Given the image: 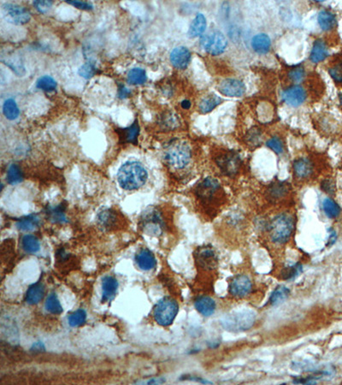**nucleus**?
Instances as JSON below:
<instances>
[{"label":"nucleus","mask_w":342,"mask_h":385,"mask_svg":"<svg viewBox=\"0 0 342 385\" xmlns=\"http://www.w3.org/2000/svg\"><path fill=\"white\" fill-rule=\"evenodd\" d=\"M169 59L174 67L184 70L189 65L191 61V53L185 46L176 47L170 53Z\"/></svg>","instance_id":"15"},{"label":"nucleus","mask_w":342,"mask_h":385,"mask_svg":"<svg viewBox=\"0 0 342 385\" xmlns=\"http://www.w3.org/2000/svg\"><path fill=\"white\" fill-rule=\"evenodd\" d=\"M339 99H340V104L342 106V93L339 96Z\"/></svg>","instance_id":"53"},{"label":"nucleus","mask_w":342,"mask_h":385,"mask_svg":"<svg viewBox=\"0 0 342 385\" xmlns=\"http://www.w3.org/2000/svg\"><path fill=\"white\" fill-rule=\"evenodd\" d=\"M323 210L325 215L330 219H337L342 212L341 206L331 198L324 199L323 202Z\"/></svg>","instance_id":"28"},{"label":"nucleus","mask_w":342,"mask_h":385,"mask_svg":"<svg viewBox=\"0 0 342 385\" xmlns=\"http://www.w3.org/2000/svg\"><path fill=\"white\" fill-rule=\"evenodd\" d=\"M45 308L46 311L49 312L53 314H60L63 312V308L56 293H51L49 296L47 297L45 303Z\"/></svg>","instance_id":"35"},{"label":"nucleus","mask_w":342,"mask_h":385,"mask_svg":"<svg viewBox=\"0 0 342 385\" xmlns=\"http://www.w3.org/2000/svg\"><path fill=\"white\" fill-rule=\"evenodd\" d=\"M68 4L73 5L75 8H78L80 10H83V11H91L93 9V5L89 2H85V1H67Z\"/></svg>","instance_id":"48"},{"label":"nucleus","mask_w":342,"mask_h":385,"mask_svg":"<svg viewBox=\"0 0 342 385\" xmlns=\"http://www.w3.org/2000/svg\"><path fill=\"white\" fill-rule=\"evenodd\" d=\"M102 289V301L104 302L110 301L114 299V297L116 296L117 289H118V282L113 276H105L103 278Z\"/></svg>","instance_id":"19"},{"label":"nucleus","mask_w":342,"mask_h":385,"mask_svg":"<svg viewBox=\"0 0 342 385\" xmlns=\"http://www.w3.org/2000/svg\"><path fill=\"white\" fill-rule=\"evenodd\" d=\"M221 189L218 181L213 177H206L198 186L196 194L203 201H211L214 195Z\"/></svg>","instance_id":"14"},{"label":"nucleus","mask_w":342,"mask_h":385,"mask_svg":"<svg viewBox=\"0 0 342 385\" xmlns=\"http://www.w3.org/2000/svg\"><path fill=\"white\" fill-rule=\"evenodd\" d=\"M267 147L271 149L273 152H275L276 154H281L283 152L284 147L282 140L278 137H272L267 142Z\"/></svg>","instance_id":"45"},{"label":"nucleus","mask_w":342,"mask_h":385,"mask_svg":"<svg viewBox=\"0 0 342 385\" xmlns=\"http://www.w3.org/2000/svg\"><path fill=\"white\" fill-rule=\"evenodd\" d=\"M68 320L71 327H79L84 325L87 320V313L83 309H78L69 316Z\"/></svg>","instance_id":"41"},{"label":"nucleus","mask_w":342,"mask_h":385,"mask_svg":"<svg viewBox=\"0 0 342 385\" xmlns=\"http://www.w3.org/2000/svg\"><path fill=\"white\" fill-rule=\"evenodd\" d=\"M318 24L324 31H330L335 29L337 24L336 17L331 11H322L318 17Z\"/></svg>","instance_id":"24"},{"label":"nucleus","mask_w":342,"mask_h":385,"mask_svg":"<svg viewBox=\"0 0 342 385\" xmlns=\"http://www.w3.org/2000/svg\"><path fill=\"white\" fill-rule=\"evenodd\" d=\"M256 321V314L253 312L243 309L241 311L234 312L227 315L222 320L223 327L230 331L240 332L247 330Z\"/></svg>","instance_id":"4"},{"label":"nucleus","mask_w":342,"mask_h":385,"mask_svg":"<svg viewBox=\"0 0 342 385\" xmlns=\"http://www.w3.org/2000/svg\"><path fill=\"white\" fill-rule=\"evenodd\" d=\"M164 159L169 165L177 170H182L189 165L192 150L187 142L176 141L167 146Z\"/></svg>","instance_id":"2"},{"label":"nucleus","mask_w":342,"mask_h":385,"mask_svg":"<svg viewBox=\"0 0 342 385\" xmlns=\"http://www.w3.org/2000/svg\"><path fill=\"white\" fill-rule=\"evenodd\" d=\"M139 134H140V127L138 125L137 122H135L134 124L131 125L130 127L124 128L122 130L120 133V138L123 139L124 142L133 143L135 145L137 143Z\"/></svg>","instance_id":"31"},{"label":"nucleus","mask_w":342,"mask_h":385,"mask_svg":"<svg viewBox=\"0 0 342 385\" xmlns=\"http://www.w3.org/2000/svg\"><path fill=\"white\" fill-rule=\"evenodd\" d=\"M34 5L40 13H46L52 7L53 1H35Z\"/></svg>","instance_id":"47"},{"label":"nucleus","mask_w":342,"mask_h":385,"mask_svg":"<svg viewBox=\"0 0 342 385\" xmlns=\"http://www.w3.org/2000/svg\"><path fill=\"white\" fill-rule=\"evenodd\" d=\"M116 222V217L109 210L103 211L98 216V223L103 229H109Z\"/></svg>","instance_id":"36"},{"label":"nucleus","mask_w":342,"mask_h":385,"mask_svg":"<svg viewBox=\"0 0 342 385\" xmlns=\"http://www.w3.org/2000/svg\"><path fill=\"white\" fill-rule=\"evenodd\" d=\"M139 225L144 233L152 236L159 237L164 230V221L161 213L157 209H147L141 216Z\"/></svg>","instance_id":"6"},{"label":"nucleus","mask_w":342,"mask_h":385,"mask_svg":"<svg viewBox=\"0 0 342 385\" xmlns=\"http://www.w3.org/2000/svg\"><path fill=\"white\" fill-rule=\"evenodd\" d=\"M307 98L306 91L300 86L294 85L284 90L282 99L287 105L297 107L302 105Z\"/></svg>","instance_id":"13"},{"label":"nucleus","mask_w":342,"mask_h":385,"mask_svg":"<svg viewBox=\"0 0 342 385\" xmlns=\"http://www.w3.org/2000/svg\"><path fill=\"white\" fill-rule=\"evenodd\" d=\"M270 227L272 242L282 245L287 243L291 238L294 229V222L291 216L282 213L272 220Z\"/></svg>","instance_id":"3"},{"label":"nucleus","mask_w":342,"mask_h":385,"mask_svg":"<svg viewBox=\"0 0 342 385\" xmlns=\"http://www.w3.org/2000/svg\"><path fill=\"white\" fill-rule=\"evenodd\" d=\"M147 80L146 73L143 69L134 68L127 73V81L131 85H141Z\"/></svg>","instance_id":"29"},{"label":"nucleus","mask_w":342,"mask_h":385,"mask_svg":"<svg viewBox=\"0 0 342 385\" xmlns=\"http://www.w3.org/2000/svg\"><path fill=\"white\" fill-rule=\"evenodd\" d=\"M247 139H248V142H251L252 144L258 145V143L260 142V140H261V134L257 129L251 130L250 133L248 134V138Z\"/></svg>","instance_id":"49"},{"label":"nucleus","mask_w":342,"mask_h":385,"mask_svg":"<svg viewBox=\"0 0 342 385\" xmlns=\"http://www.w3.org/2000/svg\"><path fill=\"white\" fill-rule=\"evenodd\" d=\"M21 246L26 253L36 254L40 249V243L37 237L32 235H26L22 237Z\"/></svg>","instance_id":"30"},{"label":"nucleus","mask_w":342,"mask_h":385,"mask_svg":"<svg viewBox=\"0 0 342 385\" xmlns=\"http://www.w3.org/2000/svg\"><path fill=\"white\" fill-rule=\"evenodd\" d=\"M200 45L206 53L212 56H218L225 52L228 46V40L222 32L212 31L202 36Z\"/></svg>","instance_id":"7"},{"label":"nucleus","mask_w":342,"mask_h":385,"mask_svg":"<svg viewBox=\"0 0 342 385\" xmlns=\"http://www.w3.org/2000/svg\"><path fill=\"white\" fill-rule=\"evenodd\" d=\"M252 290V282L249 276L239 274L233 276L229 283V292L235 298L247 296Z\"/></svg>","instance_id":"11"},{"label":"nucleus","mask_w":342,"mask_h":385,"mask_svg":"<svg viewBox=\"0 0 342 385\" xmlns=\"http://www.w3.org/2000/svg\"><path fill=\"white\" fill-rule=\"evenodd\" d=\"M3 113H4V117L9 120H15L19 117L20 110L18 109V105L15 101V99H8L4 101V106H3Z\"/></svg>","instance_id":"34"},{"label":"nucleus","mask_w":342,"mask_h":385,"mask_svg":"<svg viewBox=\"0 0 342 385\" xmlns=\"http://www.w3.org/2000/svg\"><path fill=\"white\" fill-rule=\"evenodd\" d=\"M4 17L9 22L16 25L26 24L31 15L26 8L14 4H4L2 6Z\"/></svg>","instance_id":"10"},{"label":"nucleus","mask_w":342,"mask_h":385,"mask_svg":"<svg viewBox=\"0 0 342 385\" xmlns=\"http://www.w3.org/2000/svg\"><path fill=\"white\" fill-rule=\"evenodd\" d=\"M23 179L21 169L17 165H11L7 171V181L11 185L20 183Z\"/></svg>","instance_id":"39"},{"label":"nucleus","mask_w":342,"mask_h":385,"mask_svg":"<svg viewBox=\"0 0 342 385\" xmlns=\"http://www.w3.org/2000/svg\"><path fill=\"white\" fill-rule=\"evenodd\" d=\"M305 76H306V70L303 66H296L293 68L288 73L290 80L295 83H299L300 81H303Z\"/></svg>","instance_id":"44"},{"label":"nucleus","mask_w":342,"mask_h":385,"mask_svg":"<svg viewBox=\"0 0 342 385\" xmlns=\"http://www.w3.org/2000/svg\"><path fill=\"white\" fill-rule=\"evenodd\" d=\"M293 172L297 178L300 179H306L310 177L314 171L313 164L310 159L306 158H300L293 162Z\"/></svg>","instance_id":"17"},{"label":"nucleus","mask_w":342,"mask_h":385,"mask_svg":"<svg viewBox=\"0 0 342 385\" xmlns=\"http://www.w3.org/2000/svg\"><path fill=\"white\" fill-rule=\"evenodd\" d=\"M289 294L290 290L288 288L282 285L278 286L270 294L269 299V303L272 306L281 304L289 297Z\"/></svg>","instance_id":"27"},{"label":"nucleus","mask_w":342,"mask_h":385,"mask_svg":"<svg viewBox=\"0 0 342 385\" xmlns=\"http://www.w3.org/2000/svg\"><path fill=\"white\" fill-rule=\"evenodd\" d=\"M246 89L247 88L244 82L232 78L223 80L218 85V91L221 92V94L231 98H239L243 96L246 92Z\"/></svg>","instance_id":"12"},{"label":"nucleus","mask_w":342,"mask_h":385,"mask_svg":"<svg viewBox=\"0 0 342 385\" xmlns=\"http://www.w3.org/2000/svg\"><path fill=\"white\" fill-rule=\"evenodd\" d=\"M336 240H337V234L335 232V230H333V229L329 230V237H328L327 246H328V247H330L332 245H334Z\"/></svg>","instance_id":"50"},{"label":"nucleus","mask_w":342,"mask_h":385,"mask_svg":"<svg viewBox=\"0 0 342 385\" xmlns=\"http://www.w3.org/2000/svg\"><path fill=\"white\" fill-rule=\"evenodd\" d=\"M160 124L162 125L164 129L172 130L180 125V121L179 117L177 114L174 112H167L163 114V116L161 117Z\"/></svg>","instance_id":"32"},{"label":"nucleus","mask_w":342,"mask_h":385,"mask_svg":"<svg viewBox=\"0 0 342 385\" xmlns=\"http://www.w3.org/2000/svg\"><path fill=\"white\" fill-rule=\"evenodd\" d=\"M47 215L49 216L50 219L53 223H66L67 218L64 213V209L61 206L56 207H50L47 211Z\"/></svg>","instance_id":"40"},{"label":"nucleus","mask_w":342,"mask_h":385,"mask_svg":"<svg viewBox=\"0 0 342 385\" xmlns=\"http://www.w3.org/2000/svg\"><path fill=\"white\" fill-rule=\"evenodd\" d=\"M303 272V267L300 264H295L283 269L282 272V278L287 281L295 279Z\"/></svg>","instance_id":"37"},{"label":"nucleus","mask_w":342,"mask_h":385,"mask_svg":"<svg viewBox=\"0 0 342 385\" xmlns=\"http://www.w3.org/2000/svg\"><path fill=\"white\" fill-rule=\"evenodd\" d=\"M194 258L197 265L205 271H213L218 265V256L212 246L198 247Z\"/></svg>","instance_id":"9"},{"label":"nucleus","mask_w":342,"mask_h":385,"mask_svg":"<svg viewBox=\"0 0 342 385\" xmlns=\"http://www.w3.org/2000/svg\"><path fill=\"white\" fill-rule=\"evenodd\" d=\"M328 73L332 79L339 84L342 83V60L338 61L328 68Z\"/></svg>","instance_id":"43"},{"label":"nucleus","mask_w":342,"mask_h":385,"mask_svg":"<svg viewBox=\"0 0 342 385\" xmlns=\"http://www.w3.org/2000/svg\"><path fill=\"white\" fill-rule=\"evenodd\" d=\"M135 262L142 271H151L157 265L155 256L147 248H141L135 255Z\"/></svg>","instance_id":"16"},{"label":"nucleus","mask_w":342,"mask_h":385,"mask_svg":"<svg viewBox=\"0 0 342 385\" xmlns=\"http://www.w3.org/2000/svg\"><path fill=\"white\" fill-rule=\"evenodd\" d=\"M37 89H41L46 92H53L56 89V81L49 75H44L39 78L36 82Z\"/></svg>","instance_id":"38"},{"label":"nucleus","mask_w":342,"mask_h":385,"mask_svg":"<svg viewBox=\"0 0 342 385\" xmlns=\"http://www.w3.org/2000/svg\"><path fill=\"white\" fill-rule=\"evenodd\" d=\"M328 56V46L323 39H317L310 52V61L314 64L320 63Z\"/></svg>","instance_id":"20"},{"label":"nucleus","mask_w":342,"mask_h":385,"mask_svg":"<svg viewBox=\"0 0 342 385\" xmlns=\"http://www.w3.org/2000/svg\"><path fill=\"white\" fill-rule=\"evenodd\" d=\"M179 311L177 300L170 297H164L156 304L153 310L155 321L161 326H169L173 323Z\"/></svg>","instance_id":"5"},{"label":"nucleus","mask_w":342,"mask_h":385,"mask_svg":"<svg viewBox=\"0 0 342 385\" xmlns=\"http://www.w3.org/2000/svg\"><path fill=\"white\" fill-rule=\"evenodd\" d=\"M252 46L256 53L265 54L270 49L271 46L270 38L265 34H258L252 38Z\"/></svg>","instance_id":"22"},{"label":"nucleus","mask_w":342,"mask_h":385,"mask_svg":"<svg viewBox=\"0 0 342 385\" xmlns=\"http://www.w3.org/2000/svg\"><path fill=\"white\" fill-rule=\"evenodd\" d=\"M147 178V170L137 161L124 163L117 172L118 183L124 190H137L145 185Z\"/></svg>","instance_id":"1"},{"label":"nucleus","mask_w":342,"mask_h":385,"mask_svg":"<svg viewBox=\"0 0 342 385\" xmlns=\"http://www.w3.org/2000/svg\"><path fill=\"white\" fill-rule=\"evenodd\" d=\"M96 71H97V68H96L95 64L93 62H88L83 65H81L78 71V74H80L81 77L89 80L94 76Z\"/></svg>","instance_id":"42"},{"label":"nucleus","mask_w":342,"mask_h":385,"mask_svg":"<svg viewBox=\"0 0 342 385\" xmlns=\"http://www.w3.org/2000/svg\"><path fill=\"white\" fill-rule=\"evenodd\" d=\"M45 294V287L43 283H36L29 287L27 294H26V301L28 304H38L40 300H42Z\"/></svg>","instance_id":"23"},{"label":"nucleus","mask_w":342,"mask_h":385,"mask_svg":"<svg viewBox=\"0 0 342 385\" xmlns=\"http://www.w3.org/2000/svg\"><path fill=\"white\" fill-rule=\"evenodd\" d=\"M321 188L322 190L324 191L326 194L330 195H335V191H336L335 183L330 178L324 179L322 182Z\"/></svg>","instance_id":"46"},{"label":"nucleus","mask_w":342,"mask_h":385,"mask_svg":"<svg viewBox=\"0 0 342 385\" xmlns=\"http://www.w3.org/2000/svg\"><path fill=\"white\" fill-rule=\"evenodd\" d=\"M180 105H181V107L185 110H188L191 107V102L189 100H187V99L183 100Z\"/></svg>","instance_id":"52"},{"label":"nucleus","mask_w":342,"mask_h":385,"mask_svg":"<svg viewBox=\"0 0 342 385\" xmlns=\"http://www.w3.org/2000/svg\"><path fill=\"white\" fill-rule=\"evenodd\" d=\"M222 102V99L216 95L210 94L202 99L199 103V110L202 113H209Z\"/></svg>","instance_id":"26"},{"label":"nucleus","mask_w":342,"mask_h":385,"mask_svg":"<svg viewBox=\"0 0 342 385\" xmlns=\"http://www.w3.org/2000/svg\"><path fill=\"white\" fill-rule=\"evenodd\" d=\"M206 26L207 22L205 16L201 13H198L191 23L188 30V36L191 38H196L198 36H201L206 29Z\"/></svg>","instance_id":"21"},{"label":"nucleus","mask_w":342,"mask_h":385,"mask_svg":"<svg viewBox=\"0 0 342 385\" xmlns=\"http://www.w3.org/2000/svg\"><path fill=\"white\" fill-rule=\"evenodd\" d=\"M119 92V97H120L121 99L127 98L131 93L129 89H127V88L124 85H121L120 87H119V92Z\"/></svg>","instance_id":"51"},{"label":"nucleus","mask_w":342,"mask_h":385,"mask_svg":"<svg viewBox=\"0 0 342 385\" xmlns=\"http://www.w3.org/2000/svg\"><path fill=\"white\" fill-rule=\"evenodd\" d=\"M215 162L221 172L227 177L236 175L241 166L240 156L234 151L221 153L216 158Z\"/></svg>","instance_id":"8"},{"label":"nucleus","mask_w":342,"mask_h":385,"mask_svg":"<svg viewBox=\"0 0 342 385\" xmlns=\"http://www.w3.org/2000/svg\"><path fill=\"white\" fill-rule=\"evenodd\" d=\"M39 223H40V219L39 216L37 214H31L18 220L17 227L18 230L28 232L37 229L39 226Z\"/></svg>","instance_id":"25"},{"label":"nucleus","mask_w":342,"mask_h":385,"mask_svg":"<svg viewBox=\"0 0 342 385\" xmlns=\"http://www.w3.org/2000/svg\"><path fill=\"white\" fill-rule=\"evenodd\" d=\"M288 185H287L285 183L277 182L275 183L271 184L269 187L268 193L270 198L273 200H277L284 197L288 192Z\"/></svg>","instance_id":"33"},{"label":"nucleus","mask_w":342,"mask_h":385,"mask_svg":"<svg viewBox=\"0 0 342 385\" xmlns=\"http://www.w3.org/2000/svg\"><path fill=\"white\" fill-rule=\"evenodd\" d=\"M194 307L200 314L205 317H210L216 311L215 300L207 295H201L194 300Z\"/></svg>","instance_id":"18"}]
</instances>
